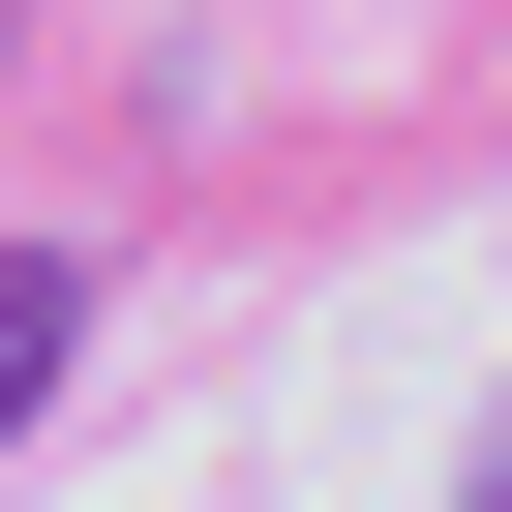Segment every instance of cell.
Segmentation results:
<instances>
[{
	"label": "cell",
	"mask_w": 512,
	"mask_h": 512,
	"mask_svg": "<svg viewBox=\"0 0 512 512\" xmlns=\"http://www.w3.org/2000/svg\"><path fill=\"white\" fill-rule=\"evenodd\" d=\"M61 332H91V272H61V241H0V422H61Z\"/></svg>",
	"instance_id": "1"
},
{
	"label": "cell",
	"mask_w": 512,
	"mask_h": 512,
	"mask_svg": "<svg viewBox=\"0 0 512 512\" xmlns=\"http://www.w3.org/2000/svg\"><path fill=\"white\" fill-rule=\"evenodd\" d=\"M452 512H512V422H482V482H452Z\"/></svg>",
	"instance_id": "2"
}]
</instances>
